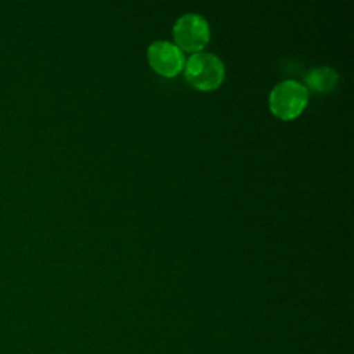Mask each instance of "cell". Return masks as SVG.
<instances>
[{
  "mask_svg": "<svg viewBox=\"0 0 354 354\" xmlns=\"http://www.w3.org/2000/svg\"><path fill=\"white\" fill-rule=\"evenodd\" d=\"M147 58L151 68L165 77L178 75L185 64L183 51L174 43L165 40L151 43L147 50Z\"/></svg>",
  "mask_w": 354,
  "mask_h": 354,
  "instance_id": "277c9868",
  "label": "cell"
},
{
  "mask_svg": "<svg viewBox=\"0 0 354 354\" xmlns=\"http://www.w3.org/2000/svg\"><path fill=\"white\" fill-rule=\"evenodd\" d=\"M337 80H339V76L335 69H332L330 66H319V68L311 69L306 75L304 87L314 93H321V94L330 93L336 87Z\"/></svg>",
  "mask_w": 354,
  "mask_h": 354,
  "instance_id": "5b68a950",
  "label": "cell"
},
{
  "mask_svg": "<svg viewBox=\"0 0 354 354\" xmlns=\"http://www.w3.org/2000/svg\"><path fill=\"white\" fill-rule=\"evenodd\" d=\"M185 80L196 90H216L224 80L223 61L212 53H194L184 64Z\"/></svg>",
  "mask_w": 354,
  "mask_h": 354,
  "instance_id": "6da1fadb",
  "label": "cell"
},
{
  "mask_svg": "<svg viewBox=\"0 0 354 354\" xmlns=\"http://www.w3.org/2000/svg\"><path fill=\"white\" fill-rule=\"evenodd\" d=\"M173 36L176 46L180 50L199 53L209 43V24L199 14H184L176 21L173 26Z\"/></svg>",
  "mask_w": 354,
  "mask_h": 354,
  "instance_id": "3957f363",
  "label": "cell"
},
{
  "mask_svg": "<svg viewBox=\"0 0 354 354\" xmlns=\"http://www.w3.org/2000/svg\"><path fill=\"white\" fill-rule=\"evenodd\" d=\"M308 102V90L297 80H282L270 93V111L282 120L297 118Z\"/></svg>",
  "mask_w": 354,
  "mask_h": 354,
  "instance_id": "7a4b0ae2",
  "label": "cell"
}]
</instances>
